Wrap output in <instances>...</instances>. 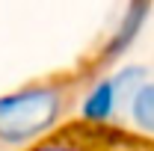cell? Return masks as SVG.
Segmentation results:
<instances>
[{
	"instance_id": "6da1fadb",
	"label": "cell",
	"mask_w": 154,
	"mask_h": 151,
	"mask_svg": "<svg viewBox=\"0 0 154 151\" xmlns=\"http://www.w3.org/2000/svg\"><path fill=\"white\" fill-rule=\"evenodd\" d=\"M65 98L59 86H24L0 95V142L24 145L51 131L62 116Z\"/></svg>"
},
{
	"instance_id": "7a4b0ae2",
	"label": "cell",
	"mask_w": 154,
	"mask_h": 151,
	"mask_svg": "<svg viewBox=\"0 0 154 151\" xmlns=\"http://www.w3.org/2000/svg\"><path fill=\"white\" fill-rule=\"evenodd\" d=\"M128 107H131V119L136 128L145 133H154V80H142L136 86Z\"/></svg>"
},
{
	"instance_id": "3957f363",
	"label": "cell",
	"mask_w": 154,
	"mask_h": 151,
	"mask_svg": "<svg viewBox=\"0 0 154 151\" xmlns=\"http://www.w3.org/2000/svg\"><path fill=\"white\" fill-rule=\"evenodd\" d=\"M145 12H148V0H131L128 15H125L122 27H119V33H116V42L110 45V54H113V57L119 54V51H125V48L136 39L139 27H142V21H145Z\"/></svg>"
}]
</instances>
